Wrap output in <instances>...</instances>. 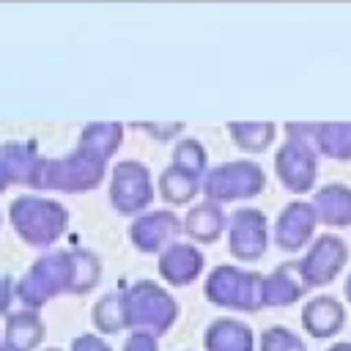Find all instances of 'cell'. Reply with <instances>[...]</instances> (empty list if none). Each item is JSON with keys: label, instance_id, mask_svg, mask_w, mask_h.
I'll use <instances>...</instances> for the list:
<instances>
[]
</instances>
